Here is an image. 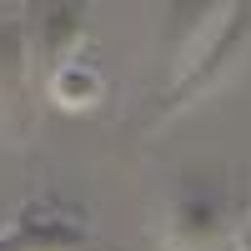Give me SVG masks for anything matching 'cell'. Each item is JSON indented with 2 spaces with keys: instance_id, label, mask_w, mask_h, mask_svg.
Instances as JSON below:
<instances>
[{
  "instance_id": "cell-1",
  "label": "cell",
  "mask_w": 251,
  "mask_h": 251,
  "mask_svg": "<svg viewBox=\"0 0 251 251\" xmlns=\"http://www.w3.org/2000/svg\"><path fill=\"white\" fill-rule=\"evenodd\" d=\"M35 126L30 100V46L20 20H0V136L25 141Z\"/></svg>"
},
{
  "instance_id": "cell-2",
  "label": "cell",
  "mask_w": 251,
  "mask_h": 251,
  "mask_svg": "<svg viewBox=\"0 0 251 251\" xmlns=\"http://www.w3.org/2000/svg\"><path fill=\"white\" fill-rule=\"evenodd\" d=\"M166 236H171L181 251H211L226 236V216H221V201L216 191H186L171 216H166Z\"/></svg>"
},
{
  "instance_id": "cell-3",
  "label": "cell",
  "mask_w": 251,
  "mask_h": 251,
  "mask_svg": "<svg viewBox=\"0 0 251 251\" xmlns=\"http://www.w3.org/2000/svg\"><path fill=\"white\" fill-rule=\"evenodd\" d=\"M0 251H91L86 231L71 216H50V211H25V221L0 241Z\"/></svg>"
},
{
  "instance_id": "cell-4",
  "label": "cell",
  "mask_w": 251,
  "mask_h": 251,
  "mask_svg": "<svg viewBox=\"0 0 251 251\" xmlns=\"http://www.w3.org/2000/svg\"><path fill=\"white\" fill-rule=\"evenodd\" d=\"M46 96L55 100L60 111H91L100 96H106V75H100L86 55H66L55 60L46 75Z\"/></svg>"
},
{
  "instance_id": "cell-5",
  "label": "cell",
  "mask_w": 251,
  "mask_h": 251,
  "mask_svg": "<svg viewBox=\"0 0 251 251\" xmlns=\"http://www.w3.org/2000/svg\"><path fill=\"white\" fill-rule=\"evenodd\" d=\"M35 30H40V50L66 60V55H75V40L86 35V10L80 5H46Z\"/></svg>"
}]
</instances>
